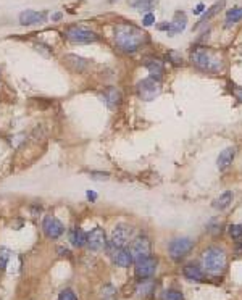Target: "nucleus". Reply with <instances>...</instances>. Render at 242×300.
<instances>
[{
  "label": "nucleus",
  "instance_id": "nucleus-1",
  "mask_svg": "<svg viewBox=\"0 0 242 300\" xmlns=\"http://www.w3.org/2000/svg\"><path fill=\"white\" fill-rule=\"evenodd\" d=\"M115 42L120 50L126 53H134L147 42V34L134 25L120 23L115 27Z\"/></svg>",
  "mask_w": 242,
  "mask_h": 300
},
{
  "label": "nucleus",
  "instance_id": "nucleus-2",
  "mask_svg": "<svg viewBox=\"0 0 242 300\" xmlns=\"http://www.w3.org/2000/svg\"><path fill=\"white\" fill-rule=\"evenodd\" d=\"M191 62L195 68L207 73H219L224 70V60L218 50L197 46L191 50Z\"/></svg>",
  "mask_w": 242,
  "mask_h": 300
},
{
  "label": "nucleus",
  "instance_id": "nucleus-3",
  "mask_svg": "<svg viewBox=\"0 0 242 300\" xmlns=\"http://www.w3.org/2000/svg\"><path fill=\"white\" fill-rule=\"evenodd\" d=\"M226 252L219 247H208L202 253V266L208 275H219L226 268Z\"/></svg>",
  "mask_w": 242,
  "mask_h": 300
},
{
  "label": "nucleus",
  "instance_id": "nucleus-4",
  "mask_svg": "<svg viewBox=\"0 0 242 300\" xmlns=\"http://www.w3.org/2000/svg\"><path fill=\"white\" fill-rule=\"evenodd\" d=\"M65 37L73 44H91V42H96L98 39L94 31L87 29V27H82V26H76V25L67 27Z\"/></svg>",
  "mask_w": 242,
  "mask_h": 300
},
{
  "label": "nucleus",
  "instance_id": "nucleus-5",
  "mask_svg": "<svg viewBox=\"0 0 242 300\" xmlns=\"http://www.w3.org/2000/svg\"><path fill=\"white\" fill-rule=\"evenodd\" d=\"M162 92V84L157 77H147V79H142L139 84H137V96L145 102H150L155 97L160 96Z\"/></svg>",
  "mask_w": 242,
  "mask_h": 300
},
{
  "label": "nucleus",
  "instance_id": "nucleus-6",
  "mask_svg": "<svg viewBox=\"0 0 242 300\" xmlns=\"http://www.w3.org/2000/svg\"><path fill=\"white\" fill-rule=\"evenodd\" d=\"M192 247H194V241L189 237H178L174 241L169 242L168 246V252H169V257L173 260H181L188 255Z\"/></svg>",
  "mask_w": 242,
  "mask_h": 300
},
{
  "label": "nucleus",
  "instance_id": "nucleus-7",
  "mask_svg": "<svg viewBox=\"0 0 242 300\" xmlns=\"http://www.w3.org/2000/svg\"><path fill=\"white\" fill-rule=\"evenodd\" d=\"M157 263H158L157 258H153V257H148V258L136 262V266H134L136 277L139 281H145V279H148V277H152L157 271Z\"/></svg>",
  "mask_w": 242,
  "mask_h": 300
},
{
  "label": "nucleus",
  "instance_id": "nucleus-8",
  "mask_svg": "<svg viewBox=\"0 0 242 300\" xmlns=\"http://www.w3.org/2000/svg\"><path fill=\"white\" fill-rule=\"evenodd\" d=\"M133 262H139V260L148 258L152 253V244L147 237H137L129 249Z\"/></svg>",
  "mask_w": 242,
  "mask_h": 300
},
{
  "label": "nucleus",
  "instance_id": "nucleus-9",
  "mask_svg": "<svg viewBox=\"0 0 242 300\" xmlns=\"http://www.w3.org/2000/svg\"><path fill=\"white\" fill-rule=\"evenodd\" d=\"M186 25H188L186 13L184 12H176L173 21H169V23L158 25L157 27L160 31H167V34H169V36H174V34H179V32H183L186 29Z\"/></svg>",
  "mask_w": 242,
  "mask_h": 300
},
{
  "label": "nucleus",
  "instance_id": "nucleus-10",
  "mask_svg": "<svg viewBox=\"0 0 242 300\" xmlns=\"http://www.w3.org/2000/svg\"><path fill=\"white\" fill-rule=\"evenodd\" d=\"M42 231L48 239H58L63 234L65 226L58 218H55L52 215H47L42 221Z\"/></svg>",
  "mask_w": 242,
  "mask_h": 300
},
{
  "label": "nucleus",
  "instance_id": "nucleus-11",
  "mask_svg": "<svg viewBox=\"0 0 242 300\" xmlns=\"http://www.w3.org/2000/svg\"><path fill=\"white\" fill-rule=\"evenodd\" d=\"M87 247H89L92 252H100L103 247L107 246V237H105V231L102 227H94L89 234H87Z\"/></svg>",
  "mask_w": 242,
  "mask_h": 300
},
{
  "label": "nucleus",
  "instance_id": "nucleus-12",
  "mask_svg": "<svg viewBox=\"0 0 242 300\" xmlns=\"http://www.w3.org/2000/svg\"><path fill=\"white\" fill-rule=\"evenodd\" d=\"M131 237V227L126 225H118L115 226L112 231V237H110V246L113 249H121Z\"/></svg>",
  "mask_w": 242,
  "mask_h": 300
},
{
  "label": "nucleus",
  "instance_id": "nucleus-13",
  "mask_svg": "<svg viewBox=\"0 0 242 300\" xmlns=\"http://www.w3.org/2000/svg\"><path fill=\"white\" fill-rule=\"evenodd\" d=\"M47 20V12H36V10H26L20 15V23L23 26H31L37 23H44Z\"/></svg>",
  "mask_w": 242,
  "mask_h": 300
},
{
  "label": "nucleus",
  "instance_id": "nucleus-14",
  "mask_svg": "<svg viewBox=\"0 0 242 300\" xmlns=\"http://www.w3.org/2000/svg\"><path fill=\"white\" fill-rule=\"evenodd\" d=\"M113 258V263L120 266V268H129L131 265H133V257H131V252L126 249H117L112 255Z\"/></svg>",
  "mask_w": 242,
  "mask_h": 300
},
{
  "label": "nucleus",
  "instance_id": "nucleus-15",
  "mask_svg": "<svg viewBox=\"0 0 242 300\" xmlns=\"http://www.w3.org/2000/svg\"><path fill=\"white\" fill-rule=\"evenodd\" d=\"M234 155H236V149L234 147H226V149H224L223 152L218 155V160H217L218 168L221 170V171L228 170L229 166H231V163H233Z\"/></svg>",
  "mask_w": 242,
  "mask_h": 300
},
{
  "label": "nucleus",
  "instance_id": "nucleus-16",
  "mask_svg": "<svg viewBox=\"0 0 242 300\" xmlns=\"http://www.w3.org/2000/svg\"><path fill=\"white\" fill-rule=\"evenodd\" d=\"M103 100L108 105V108H118L121 103V92L118 91L117 87H108L105 92H103Z\"/></svg>",
  "mask_w": 242,
  "mask_h": 300
},
{
  "label": "nucleus",
  "instance_id": "nucleus-17",
  "mask_svg": "<svg viewBox=\"0 0 242 300\" xmlns=\"http://www.w3.org/2000/svg\"><path fill=\"white\" fill-rule=\"evenodd\" d=\"M145 68L148 70V73L152 75V77H160L163 73H165V66H163V62L158 58H148L145 62Z\"/></svg>",
  "mask_w": 242,
  "mask_h": 300
},
{
  "label": "nucleus",
  "instance_id": "nucleus-18",
  "mask_svg": "<svg viewBox=\"0 0 242 300\" xmlns=\"http://www.w3.org/2000/svg\"><path fill=\"white\" fill-rule=\"evenodd\" d=\"M129 5L137 12H147L150 13L158 5V0H129Z\"/></svg>",
  "mask_w": 242,
  "mask_h": 300
},
{
  "label": "nucleus",
  "instance_id": "nucleus-19",
  "mask_svg": "<svg viewBox=\"0 0 242 300\" xmlns=\"http://www.w3.org/2000/svg\"><path fill=\"white\" fill-rule=\"evenodd\" d=\"M183 275L189 281H203V271L195 265H186L183 268Z\"/></svg>",
  "mask_w": 242,
  "mask_h": 300
},
{
  "label": "nucleus",
  "instance_id": "nucleus-20",
  "mask_svg": "<svg viewBox=\"0 0 242 300\" xmlns=\"http://www.w3.org/2000/svg\"><path fill=\"white\" fill-rule=\"evenodd\" d=\"M223 7H224V0H219V2L213 3L212 7L208 8L207 12L202 15V18H200V21H199V23H197V26H200V25H203V23H207L208 20H212L213 16H215L217 13H219V12H221V8H223ZM197 26H195V27H197Z\"/></svg>",
  "mask_w": 242,
  "mask_h": 300
},
{
  "label": "nucleus",
  "instance_id": "nucleus-21",
  "mask_svg": "<svg viewBox=\"0 0 242 300\" xmlns=\"http://www.w3.org/2000/svg\"><path fill=\"white\" fill-rule=\"evenodd\" d=\"M233 192L231 191H226V192H223L221 196H219L218 199L213 200V208H217V210H224V208H228L231 202H233Z\"/></svg>",
  "mask_w": 242,
  "mask_h": 300
},
{
  "label": "nucleus",
  "instance_id": "nucleus-22",
  "mask_svg": "<svg viewBox=\"0 0 242 300\" xmlns=\"http://www.w3.org/2000/svg\"><path fill=\"white\" fill-rule=\"evenodd\" d=\"M71 242H73V246L76 247H82L86 246V241H87V234L82 229H74L73 232H71Z\"/></svg>",
  "mask_w": 242,
  "mask_h": 300
},
{
  "label": "nucleus",
  "instance_id": "nucleus-23",
  "mask_svg": "<svg viewBox=\"0 0 242 300\" xmlns=\"http://www.w3.org/2000/svg\"><path fill=\"white\" fill-rule=\"evenodd\" d=\"M242 20V7H236L231 8L229 12L226 13V26H231L234 23H239Z\"/></svg>",
  "mask_w": 242,
  "mask_h": 300
},
{
  "label": "nucleus",
  "instance_id": "nucleus-24",
  "mask_svg": "<svg viewBox=\"0 0 242 300\" xmlns=\"http://www.w3.org/2000/svg\"><path fill=\"white\" fill-rule=\"evenodd\" d=\"M162 300H184L183 294L178 292V291H165Z\"/></svg>",
  "mask_w": 242,
  "mask_h": 300
},
{
  "label": "nucleus",
  "instance_id": "nucleus-25",
  "mask_svg": "<svg viewBox=\"0 0 242 300\" xmlns=\"http://www.w3.org/2000/svg\"><path fill=\"white\" fill-rule=\"evenodd\" d=\"M167 58H168L174 66H181V65H183V57H181L178 52H174V50H171V52L167 53Z\"/></svg>",
  "mask_w": 242,
  "mask_h": 300
},
{
  "label": "nucleus",
  "instance_id": "nucleus-26",
  "mask_svg": "<svg viewBox=\"0 0 242 300\" xmlns=\"http://www.w3.org/2000/svg\"><path fill=\"white\" fill-rule=\"evenodd\" d=\"M10 260V250L8 249H0V270H3L5 266H7Z\"/></svg>",
  "mask_w": 242,
  "mask_h": 300
},
{
  "label": "nucleus",
  "instance_id": "nucleus-27",
  "mask_svg": "<svg viewBox=\"0 0 242 300\" xmlns=\"http://www.w3.org/2000/svg\"><path fill=\"white\" fill-rule=\"evenodd\" d=\"M229 234L233 239H242V225L229 226Z\"/></svg>",
  "mask_w": 242,
  "mask_h": 300
},
{
  "label": "nucleus",
  "instance_id": "nucleus-28",
  "mask_svg": "<svg viewBox=\"0 0 242 300\" xmlns=\"http://www.w3.org/2000/svg\"><path fill=\"white\" fill-rule=\"evenodd\" d=\"M58 300H78V297H76V294H74L73 291L67 289V291H63V292L58 296Z\"/></svg>",
  "mask_w": 242,
  "mask_h": 300
},
{
  "label": "nucleus",
  "instance_id": "nucleus-29",
  "mask_svg": "<svg viewBox=\"0 0 242 300\" xmlns=\"http://www.w3.org/2000/svg\"><path fill=\"white\" fill-rule=\"evenodd\" d=\"M115 287L113 286H105L102 289V296H103V299H108V297H112V296H115Z\"/></svg>",
  "mask_w": 242,
  "mask_h": 300
},
{
  "label": "nucleus",
  "instance_id": "nucleus-30",
  "mask_svg": "<svg viewBox=\"0 0 242 300\" xmlns=\"http://www.w3.org/2000/svg\"><path fill=\"white\" fill-rule=\"evenodd\" d=\"M153 21H155V15L150 12V13H147L144 18H142V25H144V26H152Z\"/></svg>",
  "mask_w": 242,
  "mask_h": 300
},
{
  "label": "nucleus",
  "instance_id": "nucleus-31",
  "mask_svg": "<svg viewBox=\"0 0 242 300\" xmlns=\"http://www.w3.org/2000/svg\"><path fill=\"white\" fill-rule=\"evenodd\" d=\"M91 177H92V179H100V181H103V179H108V173H97V171H92Z\"/></svg>",
  "mask_w": 242,
  "mask_h": 300
},
{
  "label": "nucleus",
  "instance_id": "nucleus-32",
  "mask_svg": "<svg viewBox=\"0 0 242 300\" xmlns=\"http://www.w3.org/2000/svg\"><path fill=\"white\" fill-rule=\"evenodd\" d=\"M233 94H234L236 99H239L242 102V89L241 87H233Z\"/></svg>",
  "mask_w": 242,
  "mask_h": 300
},
{
  "label": "nucleus",
  "instance_id": "nucleus-33",
  "mask_svg": "<svg viewBox=\"0 0 242 300\" xmlns=\"http://www.w3.org/2000/svg\"><path fill=\"white\" fill-rule=\"evenodd\" d=\"M86 196H87V199L91 200V202H96V200H97V194H96V192H92V191H87V192H86Z\"/></svg>",
  "mask_w": 242,
  "mask_h": 300
},
{
  "label": "nucleus",
  "instance_id": "nucleus-34",
  "mask_svg": "<svg viewBox=\"0 0 242 300\" xmlns=\"http://www.w3.org/2000/svg\"><path fill=\"white\" fill-rule=\"evenodd\" d=\"M203 10H205V7H203V3H199L197 7L194 8V15H200Z\"/></svg>",
  "mask_w": 242,
  "mask_h": 300
},
{
  "label": "nucleus",
  "instance_id": "nucleus-35",
  "mask_svg": "<svg viewBox=\"0 0 242 300\" xmlns=\"http://www.w3.org/2000/svg\"><path fill=\"white\" fill-rule=\"evenodd\" d=\"M62 18H63V13H60V12H58V13H53V15H52V21H60V20H62Z\"/></svg>",
  "mask_w": 242,
  "mask_h": 300
},
{
  "label": "nucleus",
  "instance_id": "nucleus-36",
  "mask_svg": "<svg viewBox=\"0 0 242 300\" xmlns=\"http://www.w3.org/2000/svg\"><path fill=\"white\" fill-rule=\"evenodd\" d=\"M110 2H112V3H115V2H118V0H110Z\"/></svg>",
  "mask_w": 242,
  "mask_h": 300
}]
</instances>
